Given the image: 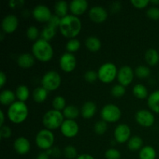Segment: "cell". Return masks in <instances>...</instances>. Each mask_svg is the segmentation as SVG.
<instances>
[{
  "label": "cell",
  "instance_id": "836d02e7",
  "mask_svg": "<svg viewBox=\"0 0 159 159\" xmlns=\"http://www.w3.org/2000/svg\"><path fill=\"white\" fill-rule=\"evenodd\" d=\"M81 47V43L79 40L74 38L68 40L66 43V50L68 53L76 52L79 50Z\"/></svg>",
  "mask_w": 159,
  "mask_h": 159
},
{
  "label": "cell",
  "instance_id": "2e32d148",
  "mask_svg": "<svg viewBox=\"0 0 159 159\" xmlns=\"http://www.w3.org/2000/svg\"><path fill=\"white\" fill-rule=\"evenodd\" d=\"M19 25V20L14 15H8L2 21V29L6 34L15 32Z\"/></svg>",
  "mask_w": 159,
  "mask_h": 159
},
{
  "label": "cell",
  "instance_id": "44dd1931",
  "mask_svg": "<svg viewBox=\"0 0 159 159\" xmlns=\"http://www.w3.org/2000/svg\"><path fill=\"white\" fill-rule=\"evenodd\" d=\"M16 93L9 89L3 90L0 94V102L3 106H10L15 102Z\"/></svg>",
  "mask_w": 159,
  "mask_h": 159
},
{
  "label": "cell",
  "instance_id": "f6af8a7d",
  "mask_svg": "<svg viewBox=\"0 0 159 159\" xmlns=\"http://www.w3.org/2000/svg\"><path fill=\"white\" fill-rule=\"evenodd\" d=\"M130 2L137 9H144L147 7L150 1L149 0H132Z\"/></svg>",
  "mask_w": 159,
  "mask_h": 159
},
{
  "label": "cell",
  "instance_id": "30bf717a",
  "mask_svg": "<svg viewBox=\"0 0 159 159\" xmlns=\"http://www.w3.org/2000/svg\"><path fill=\"white\" fill-rule=\"evenodd\" d=\"M51 10L44 5H38L33 10V16L40 23H48L52 16Z\"/></svg>",
  "mask_w": 159,
  "mask_h": 159
},
{
  "label": "cell",
  "instance_id": "ab89813d",
  "mask_svg": "<svg viewBox=\"0 0 159 159\" xmlns=\"http://www.w3.org/2000/svg\"><path fill=\"white\" fill-rule=\"evenodd\" d=\"M39 35V30L36 26H30L26 30V36L30 40H37Z\"/></svg>",
  "mask_w": 159,
  "mask_h": 159
},
{
  "label": "cell",
  "instance_id": "b9f144b4",
  "mask_svg": "<svg viewBox=\"0 0 159 159\" xmlns=\"http://www.w3.org/2000/svg\"><path fill=\"white\" fill-rule=\"evenodd\" d=\"M147 16L152 20H159V9L157 7H152L147 11Z\"/></svg>",
  "mask_w": 159,
  "mask_h": 159
},
{
  "label": "cell",
  "instance_id": "f1b7e54d",
  "mask_svg": "<svg viewBox=\"0 0 159 159\" xmlns=\"http://www.w3.org/2000/svg\"><path fill=\"white\" fill-rule=\"evenodd\" d=\"M16 98L19 99V101L25 102L28 99L30 96V91L29 89L26 85H19L16 89Z\"/></svg>",
  "mask_w": 159,
  "mask_h": 159
},
{
  "label": "cell",
  "instance_id": "4316f807",
  "mask_svg": "<svg viewBox=\"0 0 159 159\" xmlns=\"http://www.w3.org/2000/svg\"><path fill=\"white\" fill-rule=\"evenodd\" d=\"M140 159H155L156 158V152L155 149L152 146H145L142 148L139 152Z\"/></svg>",
  "mask_w": 159,
  "mask_h": 159
},
{
  "label": "cell",
  "instance_id": "7c38bea8",
  "mask_svg": "<svg viewBox=\"0 0 159 159\" xmlns=\"http://www.w3.org/2000/svg\"><path fill=\"white\" fill-rule=\"evenodd\" d=\"M79 125L73 120H65L61 127L62 134L68 138H75L79 133Z\"/></svg>",
  "mask_w": 159,
  "mask_h": 159
},
{
  "label": "cell",
  "instance_id": "7bdbcfd3",
  "mask_svg": "<svg viewBox=\"0 0 159 159\" xmlns=\"http://www.w3.org/2000/svg\"><path fill=\"white\" fill-rule=\"evenodd\" d=\"M0 136H1L2 139H8L12 136V130L10 127L8 126H4L1 127V130H0Z\"/></svg>",
  "mask_w": 159,
  "mask_h": 159
},
{
  "label": "cell",
  "instance_id": "9a60e30c",
  "mask_svg": "<svg viewBox=\"0 0 159 159\" xmlns=\"http://www.w3.org/2000/svg\"><path fill=\"white\" fill-rule=\"evenodd\" d=\"M90 20L96 23H101L106 21L108 16L107 10L102 6H96L92 8L89 12Z\"/></svg>",
  "mask_w": 159,
  "mask_h": 159
},
{
  "label": "cell",
  "instance_id": "5b68a950",
  "mask_svg": "<svg viewBox=\"0 0 159 159\" xmlns=\"http://www.w3.org/2000/svg\"><path fill=\"white\" fill-rule=\"evenodd\" d=\"M118 71L116 66L113 63L107 62L103 64L98 71L99 79L102 82L109 84L113 82L117 77Z\"/></svg>",
  "mask_w": 159,
  "mask_h": 159
},
{
  "label": "cell",
  "instance_id": "ee69618b",
  "mask_svg": "<svg viewBox=\"0 0 159 159\" xmlns=\"http://www.w3.org/2000/svg\"><path fill=\"white\" fill-rule=\"evenodd\" d=\"M61 18L59 17L58 16L53 15L51 16L50 21L48 23V26H51V27L54 28V29H57V27L59 28V26H60L61 23Z\"/></svg>",
  "mask_w": 159,
  "mask_h": 159
},
{
  "label": "cell",
  "instance_id": "74e56055",
  "mask_svg": "<svg viewBox=\"0 0 159 159\" xmlns=\"http://www.w3.org/2000/svg\"><path fill=\"white\" fill-rule=\"evenodd\" d=\"M126 93L125 87L123 86L122 85H116L112 88L111 89V94L113 95L114 97H121L124 96Z\"/></svg>",
  "mask_w": 159,
  "mask_h": 159
},
{
  "label": "cell",
  "instance_id": "8fae6325",
  "mask_svg": "<svg viewBox=\"0 0 159 159\" xmlns=\"http://www.w3.org/2000/svg\"><path fill=\"white\" fill-rule=\"evenodd\" d=\"M76 58L71 53H65L60 57L59 65L62 71L65 72H71L76 67Z\"/></svg>",
  "mask_w": 159,
  "mask_h": 159
},
{
  "label": "cell",
  "instance_id": "d590c367",
  "mask_svg": "<svg viewBox=\"0 0 159 159\" xmlns=\"http://www.w3.org/2000/svg\"><path fill=\"white\" fill-rule=\"evenodd\" d=\"M64 155L66 158L68 159H75L78 158V152L77 150L73 146H67L64 149Z\"/></svg>",
  "mask_w": 159,
  "mask_h": 159
},
{
  "label": "cell",
  "instance_id": "4dcf8cb0",
  "mask_svg": "<svg viewBox=\"0 0 159 159\" xmlns=\"http://www.w3.org/2000/svg\"><path fill=\"white\" fill-rule=\"evenodd\" d=\"M133 94L136 98L139 99H146L148 96L147 88L142 84H138L133 88Z\"/></svg>",
  "mask_w": 159,
  "mask_h": 159
},
{
  "label": "cell",
  "instance_id": "9c48e42d",
  "mask_svg": "<svg viewBox=\"0 0 159 159\" xmlns=\"http://www.w3.org/2000/svg\"><path fill=\"white\" fill-rule=\"evenodd\" d=\"M135 120L140 126L144 127H150L155 124V116L149 110H141L137 112Z\"/></svg>",
  "mask_w": 159,
  "mask_h": 159
},
{
  "label": "cell",
  "instance_id": "8d00e7d4",
  "mask_svg": "<svg viewBox=\"0 0 159 159\" xmlns=\"http://www.w3.org/2000/svg\"><path fill=\"white\" fill-rule=\"evenodd\" d=\"M94 130L97 134L102 135L107 130V124L104 120H99L95 124Z\"/></svg>",
  "mask_w": 159,
  "mask_h": 159
},
{
  "label": "cell",
  "instance_id": "ac0fdd59",
  "mask_svg": "<svg viewBox=\"0 0 159 159\" xmlns=\"http://www.w3.org/2000/svg\"><path fill=\"white\" fill-rule=\"evenodd\" d=\"M14 149L19 155H26L30 150V143L24 137H20L14 141Z\"/></svg>",
  "mask_w": 159,
  "mask_h": 159
},
{
  "label": "cell",
  "instance_id": "7dc6e473",
  "mask_svg": "<svg viewBox=\"0 0 159 159\" xmlns=\"http://www.w3.org/2000/svg\"><path fill=\"white\" fill-rule=\"evenodd\" d=\"M49 156L50 155L46 152H43L39 154L38 156L37 157V159H49Z\"/></svg>",
  "mask_w": 159,
  "mask_h": 159
},
{
  "label": "cell",
  "instance_id": "4fadbf2b",
  "mask_svg": "<svg viewBox=\"0 0 159 159\" xmlns=\"http://www.w3.org/2000/svg\"><path fill=\"white\" fill-rule=\"evenodd\" d=\"M134 72L130 66H123L120 68L117 74V79L123 86H128L133 82Z\"/></svg>",
  "mask_w": 159,
  "mask_h": 159
},
{
  "label": "cell",
  "instance_id": "ffe728a7",
  "mask_svg": "<svg viewBox=\"0 0 159 159\" xmlns=\"http://www.w3.org/2000/svg\"><path fill=\"white\" fill-rule=\"evenodd\" d=\"M97 107L93 102H86L83 104L81 110V114L85 119H91L96 113Z\"/></svg>",
  "mask_w": 159,
  "mask_h": 159
},
{
  "label": "cell",
  "instance_id": "8992f818",
  "mask_svg": "<svg viewBox=\"0 0 159 159\" xmlns=\"http://www.w3.org/2000/svg\"><path fill=\"white\" fill-rule=\"evenodd\" d=\"M36 144L39 148L45 152L51 148L54 142V135L48 129H43L37 133L35 138Z\"/></svg>",
  "mask_w": 159,
  "mask_h": 159
},
{
  "label": "cell",
  "instance_id": "83f0119b",
  "mask_svg": "<svg viewBox=\"0 0 159 159\" xmlns=\"http://www.w3.org/2000/svg\"><path fill=\"white\" fill-rule=\"evenodd\" d=\"M68 5L65 1L57 2L54 6V11H55L56 15L58 16L61 18H63L68 15Z\"/></svg>",
  "mask_w": 159,
  "mask_h": 159
},
{
  "label": "cell",
  "instance_id": "1f68e13d",
  "mask_svg": "<svg viewBox=\"0 0 159 159\" xmlns=\"http://www.w3.org/2000/svg\"><path fill=\"white\" fill-rule=\"evenodd\" d=\"M40 35H41V39L46 41H49L52 40L56 35V29L50 26H47L43 28Z\"/></svg>",
  "mask_w": 159,
  "mask_h": 159
},
{
  "label": "cell",
  "instance_id": "f35d334b",
  "mask_svg": "<svg viewBox=\"0 0 159 159\" xmlns=\"http://www.w3.org/2000/svg\"><path fill=\"white\" fill-rule=\"evenodd\" d=\"M105 158L107 159H120L121 154L116 149L110 148L106 152Z\"/></svg>",
  "mask_w": 159,
  "mask_h": 159
},
{
  "label": "cell",
  "instance_id": "7402d4cb",
  "mask_svg": "<svg viewBox=\"0 0 159 159\" xmlns=\"http://www.w3.org/2000/svg\"><path fill=\"white\" fill-rule=\"evenodd\" d=\"M148 106L151 110L159 113V89L153 92L148 99Z\"/></svg>",
  "mask_w": 159,
  "mask_h": 159
},
{
  "label": "cell",
  "instance_id": "7a4b0ae2",
  "mask_svg": "<svg viewBox=\"0 0 159 159\" xmlns=\"http://www.w3.org/2000/svg\"><path fill=\"white\" fill-rule=\"evenodd\" d=\"M32 52L34 57L42 62L49 61L54 55L52 46L43 39H39L33 44Z\"/></svg>",
  "mask_w": 159,
  "mask_h": 159
},
{
  "label": "cell",
  "instance_id": "52a82bcc",
  "mask_svg": "<svg viewBox=\"0 0 159 159\" xmlns=\"http://www.w3.org/2000/svg\"><path fill=\"white\" fill-rule=\"evenodd\" d=\"M61 83V75L54 71H48L42 79V87L48 91H54L60 87Z\"/></svg>",
  "mask_w": 159,
  "mask_h": 159
},
{
  "label": "cell",
  "instance_id": "d6986e66",
  "mask_svg": "<svg viewBox=\"0 0 159 159\" xmlns=\"http://www.w3.org/2000/svg\"><path fill=\"white\" fill-rule=\"evenodd\" d=\"M17 62L20 68L27 69V68H31L34 65L35 59H34V56L33 54L25 53V54H22L19 56Z\"/></svg>",
  "mask_w": 159,
  "mask_h": 159
},
{
  "label": "cell",
  "instance_id": "bcb514c9",
  "mask_svg": "<svg viewBox=\"0 0 159 159\" xmlns=\"http://www.w3.org/2000/svg\"><path fill=\"white\" fill-rule=\"evenodd\" d=\"M6 80H7V78H6V74L3 71H1L0 72V86L1 88H2L5 84L6 83Z\"/></svg>",
  "mask_w": 159,
  "mask_h": 159
},
{
  "label": "cell",
  "instance_id": "484cf974",
  "mask_svg": "<svg viewBox=\"0 0 159 159\" xmlns=\"http://www.w3.org/2000/svg\"><path fill=\"white\" fill-rule=\"evenodd\" d=\"M79 113H80V111L79 109L75 106L73 105L67 106L63 110V115L65 117L67 118V120H75V119H76L79 116Z\"/></svg>",
  "mask_w": 159,
  "mask_h": 159
},
{
  "label": "cell",
  "instance_id": "f546056e",
  "mask_svg": "<svg viewBox=\"0 0 159 159\" xmlns=\"http://www.w3.org/2000/svg\"><path fill=\"white\" fill-rule=\"evenodd\" d=\"M143 140L139 136H134L130 138L127 143V147L130 151H138L142 148Z\"/></svg>",
  "mask_w": 159,
  "mask_h": 159
},
{
  "label": "cell",
  "instance_id": "d6a6232c",
  "mask_svg": "<svg viewBox=\"0 0 159 159\" xmlns=\"http://www.w3.org/2000/svg\"><path fill=\"white\" fill-rule=\"evenodd\" d=\"M52 106L54 110H57V111H61V110H65L66 106V101H65V98L62 96H56L52 102Z\"/></svg>",
  "mask_w": 159,
  "mask_h": 159
},
{
  "label": "cell",
  "instance_id": "cb8c5ba5",
  "mask_svg": "<svg viewBox=\"0 0 159 159\" xmlns=\"http://www.w3.org/2000/svg\"><path fill=\"white\" fill-rule=\"evenodd\" d=\"M146 62L151 66H155L159 62V54L155 49H148L145 53Z\"/></svg>",
  "mask_w": 159,
  "mask_h": 159
},
{
  "label": "cell",
  "instance_id": "c3c4849f",
  "mask_svg": "<svg viewBox=\"0 0 159 159\" xmlns=\"http://www.w3.org/2000/svg\"><path fill=\"white\" fill-rule=\"evenodd\" d=\"M76 159H95L91 155H89V154H82L78 156V158Z\"/></svg>",
  "mask_w": 159,
  "mask_h": 159
},
{
  "label": "cell",
  "instance_id": "ba28073f",
  "mask_svg": "<svg viewBox=\"0 0 159 159\" xmlns=\"http://www.w3.org/2000/svg\"><path fill=\"white\" fill-rule=\"evenodd\" d=\"M101 117L102 120L108 123H115L121 117V111L117 106L114 104H107L101 110Z\"/></svg>",
  "mask_w": 159,
  "mask_h": 159
},
{
  "label": "cell",
  "instance_id": "e575fe53",
  "mask_svg": "<svg viewBox=\"0 0 159 159\" xmlns=\"http://www.w3.org/2000/svg\"><path fill=\"white\" fill-rule=\"evenodd\" d=\"M134 73L140 79H145L150 75L151 70L148 67L144 66V65H140V66L137 67Z\"/></svg>",
  "mask_w": 159,
  "mask_h": 159
},
{
  "label": "cell",
  "instance_id": "d4e9b609",
  "mask_svg": "<svg viewBox=\"0 0 159 159\" xmlns=\"http://www.w3.org/2000/svg\"><path fill=\"white\" fill-rule=\"evenodd\" d=\"M48 91L43 87L36 88L33 92V99L36 102H43L48 98Z\"/></svg>",
  "mask_w": 159,
  "mask_h": 159
},
{
  "label": "cell",
  "instance_id": "603a6c76",
  "mask_svg": "<svg viewBox=\"0 0 159 159\" xmlns=\"http://www.w3.org/2000/svg\"><path fill=\"white\" fill-rule=\"evenodd\" d=\"M101 41L98 37L90 36L85 40V46L91 52H97L101 48Z\"/></svg>",
  "mask_w": 159,
  "mask_h": 159
},
{
  "label": "cell",
  "instance_id": "3957f363",
  "mask_svg": "<svg viewBox=\"0 0 159 159\" xmlns=\"http://www.w3.org/2000/svg\"><path fill=\"white\" fill-rule=\"evenodd\" d=\"M28 107L25 102L16 101L9 106L8 109V118L13 124H21L24 122L28 116Z\"/></svg>",
  "mask_w": 159,
  "mask_h": 159
},
{
  "label": "cell",
  "instance_id": "681fc988",
  "mask_svg": "<svg viewBox=\"0 0 159 159\" xmlns=\"http://www.w3.org/2000/svg\"><path fill=\"white\" fill-rule=\"evenodd\" d=\"M0 116H1V122H0V126L2 127L3 124H4V121H5V116H4V113H3L2 110H0Z\"/></svg>",
  "mask_w": 159,
  "mask_h": 159
},
{
  "label": "cell",
  "instance_id": "5bb4252c",
  "mask_svg": "<svg viewBox=\"0 0 159 159\" xmlns=\"http://www.w3.org/2000/svg\"><path fill=\"white\" fill-rule=\"evenodd\" d=\"M130 128L127 124H120L114 130L115 141L119 144H123L128 141L130 138Z\"/></svg>",
  "mask_w": 159,
  "mask_h": 159
},
{
  "label": "cell",
  "instance_id": "f907efd6",
  "mask_svg": "<svg viewBox=\"0 0 159 159\" xmlns=\"http://www.w3.org/2000/svg\"><path fill=\"white\" fill-rule=\"evenodd\" d=\"M150 2L153 3V4H159V0H152Z\"/></svg>",
  "mask_w": 159,
  "mask_h": 159
},
{
  "label": "cell",
  "instance_id": "60d3db41",
  "mask_svg": "<svg viewBox=\"0 0 159 159\" xmlns=\"http://www.w3.org/2000/svg\"><path fill=\"white\" fill-rule=\"evenodd\" d=\"M84 78L87 82L93 83L99 79V76H98V72H96L94 71H88L85 73Z\"/></svg>",
  "mask_w": 159,
  "mask_h": 159
},
{
  "label": "cell",
  "instance_id": "6da1fadb",
  "mask_svg": "<svg viewBox=\"0 0 159 159\" xmlns=\"http://www.w3.org/2000/svg\"><path fill=\"white\" fill-rule=\"evenodd\" d=\"M59 30L61 34L66 38L74 39L82 30V22L80 19L74 15H67L61 20Z\"/></svg>",
  "mask_w": 159,
  "mask_h": 159
},
{
  "label": "cell",
  "instance_id": "277c9868",
  "mask_svg": "<svg viewBox=\"0 0 159 159\" xmlns=\"http://www.w3.org/2000/svg\"><path fill=\"white\" fill-rule=\"evenodd\" d=\"M64 121L63 113L55 110H49L43 116V126L50 130L61 127Z\"/></svg>",
  "mask_w": 159,
  "mask_h": 159
},
{
  "label": "cell",
  "instance_id": "e0dca14e",
  "mask_svg": "<svg viewBox=\"0 0 159 159\" xmlns=\"http://www.w3.org/2000/svg\"><path fill=\"white\" fill-rule=\"evenodd\" d=\"M88 6V2L85 0H73L69 5V9L72 15L78 16L86 12Z\"/></svg>",
  "mask_w": 159,
  "mask_h": 159
}]
</instances>
